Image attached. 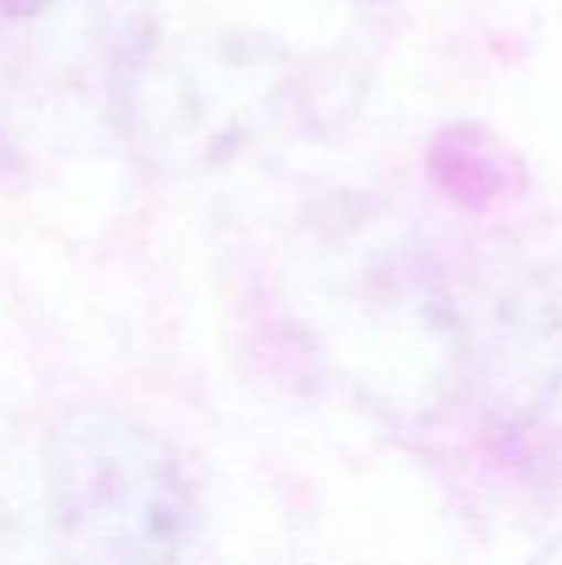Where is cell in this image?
<instances>
[{
	"instance_id": "2",
	"label": "cell",
	"mask_w": 562,
	"mask_h": 565,
	"mask_svg": "<svg viewBox=\"0 0 562 565\" xmlns=\"http://www.w3.org/2000/svg\"><path fill=\"white\" fill-rule=\"evenodd\" d=\"M53 0H0V17L3 20H30L43 13Z\"/></svg>"
},
{
	"instance_id": "1",
	"label": "cell",
	"mask_w": 562,
	"mask_h": 565,
	"mask_svg": "<svg viewBox=\"0 0 562 565\" xmlns=\"http://www.w3.org/2000/svg\"><path fill=\"white\" fill-rule=\"evenodd\" d=\"M60 565H202V523L179 457L146 424L83 407L46 450Z\"/></svg>"
}]
</instances>
